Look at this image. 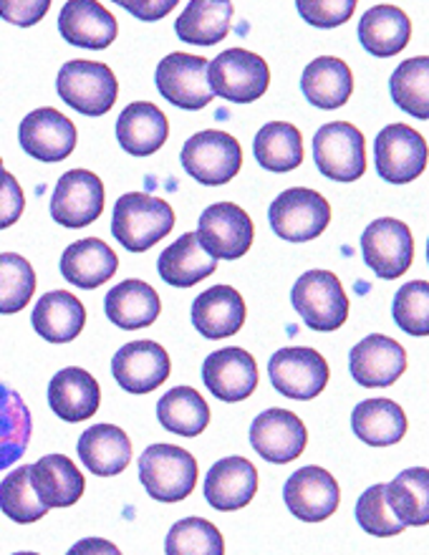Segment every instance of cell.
Returning <instances> with one entry per match:
<instances>
[{"label":"cell","mask_w":429,"mask_h":555,"mask_svg":"<svg viewBox=\"0 0 429 555\" xmlns=\"http://www.w3.org/2000/svg\"><path fill=\"white\" fill-rule=\"evenodd\" d=\"M174 210L165 199L147 192H127L112 215V235L129 253H144L172 233Z\"/></svg>","instance_id":"1"},{"label":"cell","mask_w":429,"mask_h":555,"mask_svg":"<svg viewBox=\"0 0 429 555\" xmlns=\"http://www.w3.org/2000/svg\"><path fill=\"white\" fill-rule=\"evenodd\" d=\"M140 482L159 503H180L197 485V460L178 444H152L140 454Z\"/></svg>","instance_id":"2"},{"label":"cell","mask_w":429,"mask_h":555,"mask_svg":"<svg viewBox=\"0 0 429 555\" xmlns=\"http://www.w3.org/2000/svg\"><path fill=\"white\" fill-rule=\"evenodd\" d=\"M56 91L72 109L87 114V117H102L117 104L119 81L106 64L76 59L61 66Z\"/></svg>","instance_id":"3"},{"label":"cell","mask_w":429,"mask_h":555,"mask_svg":"<svg viewBox=\"0 0 429 555\" xmlns=\"http://www.w3.org/2000/svg\"><path fill=\"white\" fill-rule=\"evenodd\" d=\"M268 222L281 241L309 243L326 233L332 222V205L316 190L290 188L271 203Z\"/></svg>","instance_id":"4"},{"label":"cell","mask_w":429,"mask_h":555,"mask_svg":"<svg viewBox=\"0 0 429 555\" xmlns=\"http://www.w3.org/2000/svg\"><path fill=\"white\" fill-rule=\"evenodd\" d=\"M290 304L306 326L318 334L341 328L349 319V298L339 275L328 271H309L298 278L290 291Z\"/></svg>","instance_id":"5"},{"label":"cell","mask_w":429,"mask_h":555,"mask_svg":"<svg viewBox=\"0 0 429 555\" xmlns=\"http://www.w3.org/2000/svg\"><path fill=\"white\" fill-rule=\"evenodd\" d=\"M208 81L212 94L235 104H252L271 87V68L258 53L227 49L210 61Z\"/></svg>","instance_id":"6"},{"label":"cell","mask_w":429,"mask_h":555,"mask_svg":"<svg viewBox=\"0 0 429 555\" xmlns=\"http://www.w3.org/2000/svg\"><path fill=\"white\" fill-rule=\"evenodd\" d=\"M185 172L208 188L227 184L243 167V150L237 139L218 129H205L190 137L180 152Z\"/></svg>","instance_id":"7"},{"label":"cell","mask_w":429,"mask_h":555,"mask_svg":"<svg viewBox=\"0 0 429 555\" xmlns=\"http://www.w3.org/2000/svg\"><path fill=\"white\" fill-rule=\"evenodd\" d=\"M318 172L334 182H356L366 172V139L349 121H332L313 137Z\"/></svg>","instance_id":"8"},{"label":"cell","mask_w":429,"mask_h":555,"mask_svg":"<svg viewBox=\"0 0 429 555\" xmlns=\"http://www.w3.org/2000/svg\"><path fill=\"white\" fill-rule=\"evenodd\" d=\"M268 374H271V384L278 395L298 399V402H309V399H316L326 389L332 369L316 349L290 346V349L273 353L271 361H268Z\"/></svg>","instance_id":"9"},{"label":"cell","mask_w":429,"mask_h":555,"mask_svg":"<svg viewBox=\"0 0 429 555\" xmlns=\"http://www.w3.org/2000/svg\"><path fill=\"white\" fill-rule=\"evenodd\" d=\"M210 61L193 53H170L159 61L155 72L157 91L167 102L185 112H200L212 102L208 81Z\"/></svg>","instance_id":"10"},{"label":"cell","mask_w":429,"mask_h":555,"mask_svg":"<svg viewBox=\"0 0 429 555\" xmlns=\"http://www.w3.org/2000/svg\"><path fill=\"white\" fill-rule=\"evenodd\" d=\"M197 243L214 260H237L250 250L256 225L250 215L233 203L210 205L200 215L197 225Z\"/></svg>","instance_id":"11"},{"label":"cell","mask_w":429,"mask_h":555,"mask_svg":"<svg viewBox=\"0 0 429 555\" xmlns=\"http://www.w3.org/2000/svg\"><path fill=\"white\" fill-rule=\"evenodd\" d=\"M364 263L385 281H394L410 271L415 260V237L407 222L379 218L362 233Z\"/></svg>","instance_id":"12"},{"label":"cell","mask_w":429,"mask_h":555,"mask_svg":"<svg viewBox=\"0 0 429 555\" xmlns=\"http://www.w3.org/2000/svg\"><path fill=\"white\" fill-rule=\"evenodd\" d=\"M374 159H377V172L385 182H415L427 169V142L407 125H389L377 134Z\"/></svg>","instance_id":"13"},{"label":"cell","mask_w":429,"mask_h":555,"mask_svg":"<svg viewBox=\"0 0 429 555\" xmlns=\"http://www.w3.org/2000/svg\"><path fill=\"white\" fill-rule=\"evenodd\" d=\"M104 212V182L89 169H72L61 175L51 195V218L61 228L79 230L99 220Z\"/></svg>","instance_id":"14"},{"label":"cell","mask_w":429,"mask_h":555,"mask_svg":"<svg viewBox=\"0 0 429 555\" xmlns=\"http://www.w3.org/2000/svg\"><path fill=\"white\" fill-rule=\"evenodd\" d=\"M283 503L298 520L321 522L339 511V482L324 467H301L283 485Z\"/></svg>","instance_id":"15"},{"label":"cell","mask_w":429,"mask_h":555,"mask_svg":"<svg viewBox=\"0 0 429 555\" xmlns=\"http://www.w3.org/2000/svg\"><path fill=\"white\" fill-rule=\"evenodd\" d=\"M172 361L157 341L125 344L112 359V376L127 395H150L170 379Z\"/></svg>","instance_id":"16"},{"label":"cell","mask_w":429,"mask_h":555,"mask_svg":"<svg viewBox=\"0 0 429 555\" xmlns=\"http://www.w3.org/2000/svg\"><path fill=\"white\" fill-rule=\"evenodd\" d=\"M250 444L273 465H288L301 457L309 444V431L301 416L288 410H265L250 424Z\"/></svg>","instance_id":"17"},{"label":"cell","mask_w":429,"mask_h":555,"mask_svg":"<svg viewBox=\"0 0 429 555\" xmlns=\"http://www.w3.org/2000/svg\"><path fill=\"white\" fill-rule=\"evenodd\" d=\"M351 376L364 389H385L407 372V351L385 334H372L349 353Z\"/></svg>","instance_id":"18"},{"label":"cell","mask_w":429,"mask_h":555,"mask_svg":"<svg viewBox=\"0 0 429 555\" xmlns=\"http://www.w3.org/2000/svg\"><path fill=\"white\" fill-rule=\"evenodd\" d=\"M76 139H79V132H76L74 121L51 106L30 112L18 127L21 150L34 159L49 162V165L72 157Z\"/></svg>","instance_id":"19"},{"label":"cell","mask_w":429,"mask_h":555,"mask_svg":"<svg viewBox=\"0 0 429 555\" xmlns=\"http://www.w3.org/2000/svg\"><path fill=\"white\" fill-rule=\"evenodd\" d=\"M260 374L252 353L227 346L210 353L203 364V384L220 402H243L258 389Z\"/></svg>","instance_id":"20"},{"label":"cell","mask_w":429,"mask_h":555,"mask_svg":"<svg viewBox=\"0 0 429 555\" xmlns=\"http://www.w3.org/2000/svg\"><path fill=\"white\" fill-rule=\"evenodd\" d=\"M58 30L76 49L104 51L117 41V18L96 0H68L58 15Z\"/></svg>","instance_id":"21"},{"label":"cell","mask_w":429,"mask_h":555,"mask_svg":"<svg viewBox=\"0 0 429 555\" xmlns=\"http://www.w3.org/2000/svg\"><path fill=\"white\" fill-rule=\"evenodd\" d=\"M258 492V469L250 460L222 457L205 477V500L220 513H233L250 505Z\"/></svg>","instance_id":"22"},{"label":"cell","mask_w":429,"mask_h":555,"mask_svg":"<svg viewBox=\"0 0 429 555\" xmlns=\"http://www.w3.org/2000/svg\"><path fill=\"white\" fill-rule=\"evenodd\" d=\"M102 404V389L89 372L79 366L61 369L49 384V406L64 422L91 420Z\"/></svg>","instance_id":"23"},{"label":"cell","mask_w":429,"mask_h":555,"mask_svg":"<svg viewBox=\"0 0 429 555\" xmlns=\"http://www.w3.org/2000/svg\"><path fill=\"white\" fill-rule=\"evenodd\" d=\"M30 485L36 495L49 507H72L87 490L81 469L66 454H46L30 465Z\"/></svg>","instance_id":"24"},{"label":"cell","mask_w":429,"mask_h":555,"mask_svg":"<svg viewBox=\"0 0 429 555\" xmlns=\"http://www.w3.org/2000/svg\"><path fill=\"white\" fill-rule=\"evenodd\" d=\"M114 132H117L121 150L134 154V157H150L165 146L167 137H170V121L157 104L134 102L119 114Z\"/></svg>","instance_id":"25"},{"label":"cell","mask_w":429,"mask_h":555,"mask_svg":"<svg viewBox=\"0 0 429 555\" xmlns=\"http://www.w3.org/2000/svg\"><path fill=\"white\" fill-rule=\"evenodd\" d=\"M30 323L43 341L68 344L87 326V308L74 293L51 291L36 300Z\"/></svg>","instance_id":"26"},{"label":"cell","mask_w":429,"mask_h":555,"mask_svg":"<svg viewBox=\"0 0 429 555\" xmlns=\"http://www.w3.org/2000/svg\"><path fill=\"white\" fill-rule=\"evenodd\" d=\"M119 268V258L109 245L99 237H83L68 245L61 256V275L76 288L94 291L112 281Z\"/></svg>","instance_id":"27"},{"label":"cell","mask_w":429,"mask_h":555,"mask_svg":"<svg viewBox=\"0 0 429 555\" xmlns=\"http://www.w3.org/2000/svg\"><path fill=\"white\" fill-rule=\"evenodd\" d=\"M245 300L230 285H212L193 304V326L205 338L235 336L245 323Z\"/></svg>","instance_id":"28"},{"label":"cell","mask_w":429,"mask_h":555,"mask_svg":"<svg viewBox=\"0 0 429 555\" xmlns=\"http://www.w3.org/2000/svg\"><path fill=\"white\" fill-rule=\"evenodd\" d=\"M104 313L114 326L125 331L147 328L162 313V300H159L157 291L150 283L129 278V281L114 285L106 293Z\"/></svg>","instance_id":"29"},{"label":"cell","mask_w":429,"mask_h":555,"mask_svg":"<svg viewBox=\"0 0 429 555\" xmlns=\"http://www.w3.org/2000/svg\"><path fill=\"white\" fill-rule=\"evenodd\" d=\"M79 460L99 477L121 475L132 462V439L117 424H94L79 437Z\"/></svg>","instance_id":"30"},{"label":"cell","mask_w":429,"mask_h":555,"mask_svg":"<svg viewBox=\"0 0 429 555\" xmlns=\"http://www.w3.org/2000/svg\"><path fill=\"white\" fill-rule=\"evenodd\" d=\"M301 89L306 102L316 106V109L334 112L351 99L354 74H351L347 61L336 56H318L306 66L301 76Z\"/></svg>","instance_id":"31"},{"label":"cell","mask_w":429,"mask_h":555,"mask_svg":"<svg viewBox=\"0 0 429 555\" xmlns=\"http://www.w3.org/2000/svg\"><path fill=\"white\" fill-rule=\"evenodd\" d=\"M412 38L410 15L396 5H372L359 21V43L372 56L389 59L407 49Z\"/></svg>","instance_id":"32"},{"label":"cell","mask_w":429,"mask_h":555,"mask_svg":"<svg viewBox=\"0 0 429 555\" xmlns=\"http://www.w3.org/2000/svg\"><path fill=\"white\" fill-rule=\"evenodd\" d=\"M218 271V260L200 248L195 233H185L159 253L157 273L172 288H193Z\"/></svg>","instance_id":"33"},{"label":"cell","mask_w":429,"mask_h":555,"mask_svg":"<svg viewBox=\"0 0 429 555\" xmlns=\"http://www.w3.org/2000/svg\"><path fill=\"white\" fill-rule=\"evenodd\" d=\"M351 429L369 447H392L407 435V414L392 399H364L351 414Z\"/></svg>","instance_id":"34"},{"label":"cell","mask_w":429,"mask_h":555,"mask_svg":"<svg viewBox=\"0 0 429 555\" xmlns=\"http://www.w3.org/2000/svg\"><path fill=\"white\" fill-rule=\"evenodd\" d=\"M235 5L230 0H190L178 15L174 34L193 46H214L227 36Z\"/></svg>","instance_id":"35"},{"label":"cell","mask_w":429,"mask_h":555,"mask_svg":"<svg viewBox=\"0 0 429 555\" xmlns=\"http://www.w3.org/2000/svg\"><path fill=\"white\" fill-rule=\"evenodd\" d=\"M389 511L404 528L429 526V473L427 467L404 469L392 482L385 485Z\"/></svg>","instance_id":"36"},{"label":"cell","mask_w":429,"mask_h":555,"mask_svg":"<svg viewBox=\"0 0 429 555\" xmlns=\"http://www.w3.org/2000/svg\"><path fill=\"white\" fill-rule=\"evenodd\" d=\"M34 435L28 404L18 391L0 382V473L26 454Z\"/></svg>","instance_id":"37"},{"label":"cell","mask_w":429,"mask_h":555,"mask_svg":"<svg viewBox=\"0 0 429 555\" xmlns=\"http://www.w3.org/2000/svg\"><path fill=\"white\" fill-rule=\"evenodd\" d=\"M252 154L268 172H294L303 162V137L288 121H268L252 142Z\"/></svg>","instance_id":"38"},{"label":"cell","mask_w":429,"mask_h":555,"mask_svg":"<svg viewBox=\"0 0 429 555\" xmlns=\"http://www.w3.org/2000/svg\"><path fill=\"white\" fill-rule=\"evenodd\" d=\"M157 420L172 435L197 437L208 429L210 406L197 389L174 387L157 402Z\"/></svg>","instance_id":"39"},{"label":"cell","mask_w":429,"mask_h":555,"mask_svg":"<svg viewBox=\"0 0 429 555\" xmlns=\"http://www.w3.org/2000/svg\"><path fill=\"white\" fill-rule=\"evenodd\" d=\"M394 104L417 119H429V59H407L389 79Z\"/></svg>","instance_id":"40"},{"label":"cell","mask_w":429,"mask_h":555,"mask_svg":"<svg viewBox=\"0 0 429 555\" xmlns=\"http://www.w3.org/2000/svg\"><path fill=\"white\" fill-rule=\"evenodd\" d=\"M165 555H225V541L210 520L182 518L165 538Z\"/></svg>","instance_id":"41"},{"label":"cell","mask_w":429,"mask_h":555,"mask_svg":"<svg viewBox=\"0 0 429 555\" xmlns=\"http://www.w3.org/2000/svg\"><path fill=\"white\" fill-rule=\"evenodd\" d=\"M0 511L13 522H21V526L41 520L49 513V507L38 500L34 485H30V465L15 467L0 482Z\"/></svg>","instance_id":"42"},{"label":"cell","mask_w":429,"mask_h":555,"mask_svg":"<svg viewBox=\"0 0 429 555\" xmlns=\"http://www.w3.org/2000/svg\"><path fill=\"white\" fill-rule=\"evenodd\" d=\"M36 293L34 266L18 253H0V313L23 311Z\"/></svg>","instance_id":"43"},{"label":"cell","mask_w":429,"mask_h":555,"mask_svg":"<svg viewBox=\"0 0 429 555\" xmlns=\"http://www.w3.org/2000/svg\"><path fill=\"white\" fill-rule=\"evenodd\" d=\"M394 323L410 336H429V283L412 281L394 296Z\"/></svg>","instance_id":"44"},{"label":"cell","mask_w":429,"mask_h":555,"mask_svg":"<svg viewBox=\"0 0 429 555\" xmlns=\"http://www.w3.org/2000/svg\"><path fill=\"white\" fill-rule=\"evenodd\" d=\"M356 522L364 533L377 535V538H392V535L404 533V526L394 518V513L389 511L387 498H385V485L381 482L372 485V488L359 498Z\"/></svg>","instance_id":"45"},{"label":"cell","mask_w":429,"mask_h":555,"mask_svg":"<svg viewBox=\"0 0 429 555\" xmlns=\"http://www.w3.org/2000/svg\"><path fill=\"white\" fill-rule=\"evenodd\" d=\"M298 15L316 28H336L356 11V0H298Z\"/></svg>","instance_id":"46"},{"label":"cell","mask_w":429,"mask_h":555,"mask_svg":"<svg viewBox=\"0 0 429 555\" xmlns=\"http://www.w3.org/2000/svg\"><path fill=\"white\" fill-rule=\"evenodd\" d=\"M26 210V195H23L18 180L0 167V230L15 225Z\"/></svg>","instance_id":"47"},{"label":"cell","mask_w":429,"mask_h":555,"mask_svg":"<svg viewBox=\"0 0 429 555\" xmlns=\"http://www.w3.org/2000/svg\"><path fill=\"white\" fill-rule=\"evenodd\" d=\"M49 0H0V18L13 26L28 28L49 13Z\"/></svg>","instance_id":"48"},{"label":"cell","mask_w":429,"mask_h":555,"mask_svg":"<svg viewBox=\"0 0 429 555\" xmlns=\"http://www.w3.org/2000/svg\"><path fill=\"white\" fill-rule=\"evenodd\" d=\"M121 8H127L129 13L136 15L142 21H157L165 18L167 13L178 8V0H167V3H132V0H119Z\"/></svg>","instance_id":"49"},{"label":"cell","mask_w":429,"mask_h":555,"mask_svg":"<svg viewBox=\"0 0 429 555\" xmlns=\"http://www.w3.org/2000/svg\"><path fill=\"white\" fill-rule=\"evenodd\" d=\"M66 555H121V551L104 538H83V541L74 543Z\"/></svg>","instance_id":"50"},{"label":"cell","mask_w":429,"mask_h":555,"mask_svg":"<svg viewBox=\"0 0 429 555\" xmlns=\"http://www.w3.org/2000/svg\"><path fill=\"white\" fill-rule=\"evenodd\" d=\"M15 555H38V553H15Z\"/></svg>","instance_id":"51"},{"label":"cell","mask_w":429,"mask_h":555,"mask_svg":"<svg viewBox=\"0 0 429 555\" xmlns=\"http://www.w3.org/2000/svg\"><path fill=\"white\" fill-rule=\"evenodd\" d=\"M0 167H3V159H0Z\"/></svg>","instance_id":"52"}]
</instances>
